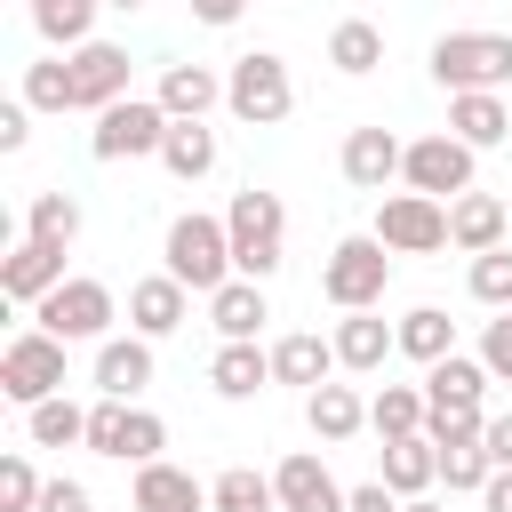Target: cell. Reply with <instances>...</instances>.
Returning a JSON list of instances; mask_svg holds the SVG:
<instances>
[{
	"mask_svg": "<svg viewBox=\"0 0 512 512\" xmlns=\"http://www.w3.org/2000/svg\"><path fill=\"white\" fill-rule=\"evenodd\" d=\"M40 488H48V480H40L24 456L0 464V512H40Z\"/></svg>",
	"mask_w": 512,
	"mask_h": 512,
	"instance_id": "cell-40",
	"label": "cell"
},
{
	"mask_svg": "<svg viewBox=\"0 0 512 512\" xmlns=\"http://www.w3.org/2000/svg\"><path fill=\"white\" fill-rule=\"evenodd\" d=\"M480 512H512V472H496V480L480 488Z\"/></svg>",
	"mask_w": 512,
	"mask_h": 512,
	"instance_id": "cell-46",
	"label": "cell"
},
{
	"mask_svg": "<svg viewBox=\"0 0 512 512\" xmlns=\"http://www.w3.org/2000/svg\"><path fill=\"white\" fill-rule=\"evenodd\" d=\"M168 272H176L184 288L216 296V288L232 280V232H224L216 216H176V224H168Z\"/></svg>",
	"mask_w": 512,
	"mask_h": 512,
	"instance_id": "cell-4",
	"label": "cell"
},
{
	"mask_svg": "<svg viewBox=\"0 0 512 512\" xmlns=\"http://www.w3.org/2000/svg\"><path fill=\"white\" fill-rule=\"evenodd\" d=\"M344 512H400V496H392L384 480H368V488H352V496H344Z\"/></svg>",
	"mask_w": 512,
	"mask_h": 512,
	"instance_id": "cell-45",
	"label": "cell"
},
{
	"mask_svg": "<svg viewBox=\"0 0 512 512\" xmlns=\"http://www.w3.org/2000/svg\"><path fill=\"white\" fill-rule=\"evenodd\" d=\"M480 368L512 384V312H504V320H488V336H480Z\"/></svg>",
	"mask_w": 512,
	"mask_h": 512,
	"instance_id": "cell-41",
	"label": "cell"
},
{
	"mask_svg": "<svg viewBox=\"0 0 512 512\" xmlns=\"http://www.w3.org/2000/svg\"><path fill=\"white\" fill-rule=\"evenodd\" d=\"M272 488H280V512H344V488H336V472H328L312 448H296V456L272 472Z\"/></svg>",
	"mask_w": 512,
	"mask_h": 512,
	"instance_id": "cell-13",
	"label": "cell"
},
{
	"mask_svg": "<svg viewBox=\"0 0 512 512\" xmlns=\"http://www.w3.org/2000/svg\"><path fill=\"white\" fill-rule=\"evenodd\" d=\"M24 104H32V112H72V64H64V56L24 64Z\"/></svg>",
	"mask_w": 512,
	"mask_h": 512,
	"instance_id": "cell-36",
	"label": "cell"
},
{
	"mask_svg": "<svg viewBox=\"0 0 512 512\" xmlns=\"http://www.w3.org/2000/svg\"><path fill=\"white\" fill-rule=\"evenodd\" d=\"M152 384V336H112L96 352V392L104 400H136Z\"/></svg>",
	"mask_w": 512,
	"mask_h": 512,
	"instance_id": "cell-18",
	"label": "cell"
},
{
	"mask_svg": "<svg viewBox=\"0 0 512 512\" xmlns=\"http://www.w3.org/2000/svg\"><path fill=\"white\" fill-rule=\"evenodd\" d=\"M392 496H424L440 480V440L432 432H408V440H384V472H376Z\"/></svg>",
	"mask_w": 512,
	"mask_h": 512,
	"instance_id": "cell-19",
	"label": "cell"
},
{
	"mask_svg": "<svg viewBox=\"0 0 512 512\" xmlns=\"http://www.w3.org/2000/svg\"><path fill=\"white\" fill-rule=\"evenodd\" d=\"M224 232H232V272L240 280H272L280 272V240H288V208H280V192H232V208H224Z\"/></svg>",
	"mask_w": 512,
	"mask_h": 512,
	"instance_id": "cell-1",
	"label": "cell"
},
{
	"mask_svg": "<svg viewBox=\"0 0 512 512\" xmlns=\"http://www.w3.org/2000/svg\"><path fill=\"white\" fill-rule=\"evenodd\" d=\"M184 304H192V288H184L176 272H152V280L128 288V320H136V336H168V328H184Z\"/></svg>",
	"mask_w": 512,
	"mask_h": 512,
	"instance_id": "cell-16",
	"label": "cell"
},
{
	"mask_svg": "<svg viewBox=\"0 0 512 512\" xmlns=\"http://www.w3.org/2000/svg\"><path fill=\"white\" fill-rule=\"evenodd\" d=\"M376 240L392 256H432V248H448V208L424 200V192H392L376 208Z\"/></svg>",
	"mask_w": 512,
	"mask_h": 512,
	"instance_id": "cell-10",
	"label": "cell"
},
{
	"mask_svg": "<svg viewBox=\"0 0 512 512\" xmlns=\"http://www.w3.org/2000/svg\"><path fill=\"white\" fill-rule=\"evenodd\" d=\"M72 232H80V200H72V192H32V208H24V240H40V248H72Z\"/></svg>",
	"mask_w": 512,
	"mask_h": 512,
	"instance_id": "cell-31",
	"label": "cell"
},
{
	"mask_svg": "<svg viewBox=\"0 0 512 512\" xmlns=\"http://www.w3.org/2000/svg\"><path fill=\"white\" fill-rule=\"evenodd\" d=\"M304 424L336 448V440H352V432L368 424V400H360L352 384H320V392H304Z\"/></svg>",
	"mask_w": 512,
	"mask_h": 512,
	"instance_id": "cell-22",
	"label": "cell"
},
{
	"mask_svg": "<svg viewBox=\"0 0 512 512\" xmlns=\"http://www.w3.org/2000/svg\"><path fill=\"white\" fill-rule=\"evenodd\" d=\"M0 392H8L16 408H40V400H56V392H64V344H56L48 328H24V336H8V352H0Z\"/></svg>",
	"mask_w": 512,
	"mask_h": 512,
	"instance_id": "cell-7",
	"label": "cell"
},
{
	"mask_svg": "<svg viewBox=\"0 0 512 512\" xmlns=\"http://www.w3.org/2000/svg\"><path fill=\"white\" fill-rule=\"evenodd\" d=\"M160 448H168V424H160L152 408H128V432H120V464H160Z\"/></svg>",
	"mask_w": 512,
	"mask_h": 512,
	"instance_id": "cell-39",
	"label": "cell"
},
{
	"mask_svg": "<svg viewBox=\"0 0 512 512\" xmlns=\"http://www.w3.org/2000/svg\"><path fill=\"white\" fill-rule=\"evenodd\" d=\"M400 352H408V360H424V368H440V360L456 352V320H448L440 304H416V312L400 320Z\"/></svg>",
	"mask_w": 512,
	"mask_h": 512,
	"instance_id": "cell-28",
	"label": "cell"
},
{
	"mask_svg": "<svg viewBox=\"0 0 512 512\" xmlns=\"http://www.w3.org/2000/svg\"><path fill=\"white\" fill-rule=\"evenodd\" d=\"M400 168H408V144H400L392 128H352V136H344V176H352L360 192H384Z\"/></svg>",
	"mask_w": 512,
	"mask_h": 512,
	"instance_id": "cell-14",
	"label": "cell"
},
{
	"mask_svg": "<svg viewBox=\"0 0 512 512\" xmlns=\"http://www.w3.org/2000/svg\"><path fill=\"white\" fill-rule=\"evenodd\" d=\"M160 160H168V176L200 184V176L216 168V136H208L200 120H176V128H168V144H160Z\"/></svg>",
	"mask_w": 512,
	"mask_h": 512,
	"instance_id": "cell-33",
	"label": "cell"
},
{
	"mask_svg": "<svg viewBox=\"0 0 512 512\" xmlns=\"http://www.w3.org/2000/svg\"><path fill=\"white\" fill-rule=\"evenodd\" d=\"M480 440H488V464H496V472H512V408H504V416H488V432H480Z\"/></svg>",
	"mask_w": 512,
	"mask_h": 512,
	"instance_id": "cell-43",
	"label": "cell"
},
{
	"mask_svg": "<svg viewBox=\"0 0 512 512\" xmlns=\"http://www.w3.org/2000/svg\"><path fill=\"white\" fill-rule=\"evenodd\" d=\"M400 176H408V192H424V200H464V192H472V144L448 136V128H440V136H416Z\"/></svg>",
	"mask_w": 512,
	"mask_h": 512,
	"instance_id": "cell-9",
	"label": "cell"
},
{
	"mask_svg": "<svg viewBox=\"0 0 512 512\" xmlns=\"http://www.w3.org/2000/svg\"><path fill=\"white\" fill-rule=\"evenodd\" d=\"M240 8H248V0H192V16H200V24H232Z\"/></svg>",
	"mask_w": 512,
	"mask_h": 512,
	"instance_id": "cell-47",
	"label": "cell"
},
{
	"mask_svg": "<svg viewBox=\"0 0 512 512\" xmlns=\"http://www.w3.org/2000/svg\"><path fill=\"white\" fill-rule=\"evenodd\" d=\"M40 512H88V488L80 480H48L40 488Z\"/></svg>",
	"mask_w": 512,
	"mask_h": 512,
	"instance_id": "cell-42",
	"label": "cell"
},
{
	"mask_svg": "<svg viewBox=\"0 0 512 512\" xmlns=\"http://www.w3.org/2000/svg\"><path fill=\"white\" fill-rule=\"evenodd\" d=\"M424 400H432V408H480V400H488V368L464 360V352H448L440 368H424Z\"/></svg>",
	"mask_w": 512,
	"mask_h": 512,
	"instance_id": "cell-27",
	"label": "cell"
},
{
	"mask_svg": "<svg viewBox=\"0 0 512 512\" xmlns=\"http://www.w3.org/2000/svg\"><path fill=\"white\" fill-rule=\"evenodd\" d=\"M504 240H512V208H504L496 192H464V200H448V248L488 256V248H504Z\"/></svg>",
	"mask_w": 512,
	"mask_h": 512,
	"instance_id": "cell-12",
	"label": "cell"
},
{
	"mask_svg": "<svg viewBox=\"0 0 512 512\" xmlns=\"http://www.w3.org/2000/svg\"><path fill=\"white\" fill-rule=\"evenodd\" d=\"M392 352H400V328H384L376 312H344V328H336V368L368 376V368H384Z\"/></svg>",
	"mask_w": 512,
	"mask_h": 512,
	"instance_id": "cell-20",
	"label": "cell"
},
{
	"mask_svg": "<svg viewBox=\"0 0 512 512\" xmlns=\"http://www.w3.org/2000/svg\"><path fill=\"white\" fill-rule=\"evenodd\" d=\"M432 80L448 96H496L512 80V40L504 32H440L432 40Z\"/></svg>",
	"mask_w": 512,
	"mask_h": 512,
	"instance_id": "cell-2",
	"label": "cell"
},
{
	"mask_svg": "<svg viewBox=\"0 0 512 512\" xmlns=\"http://www.w3.org/2000/svg\"><path fill=\"white\" fill-rule=\"evenodd\" d=\"M64 64H72V112H112V104L128 96V48L88 40V48H72Z\"/></svg>",
	"mask_w": 512,
	"mask_h": 512,
	"instance_id": "cell-11",
	"label": "cell"
},
{
	"mask_svg": "<svg viewBox=\"0 0 512 512\" xmlns=\"http://www.w3.org/2000/svg\"><path fill=\"white\" fill-rule=\"evenodd\" d=\"M24 416H32V440H40V448H72V440H88V408H72L64 392L40 400V408H24Z\"/></svg>",
	"mask_w": 512,
	"mask_h": 512,
	"instance_id": "cell-35",
	"label": "cell"
},
{
	"mask_svg": "<svg viewBox=\"0 0 512 512\" xmlns=\"http://www.w3.org/2000/svg\"><path fill=\"white\" fill-rule=\"evenodd\" d=\"M208 384H216L224 400H256V392L272 384V352H256V344H224V352L208 360Z\"/></svg>",
	"mask_w": 512,
	"mask_h": 512,
	"instance_id": "cell-26",
	"label": "cell"
},
{
	"mask_svg": "<svg viewBox=\"0 0 512 512\" xmlns=\"http://www.w3.org/2000/svg\"><path fill=\"white\" fill-rule=\"evenodd\" d=\"M472 296L496 304V312H512V240L488 248V256H472Z\"/></svg>",
	"mask_w": 512,
	"mask_h": 512,
	"instance_id": "cell-38",
	"label": "cell"
},
{
	"mask_svg": "<svg viewBox=\"0 0 512 512\" xmlns=\"http://www.w3.org/2000/svg\"><path fill=\"white\" fill-rule=\"evenodd\" d=\"M168 104L160 96H120L112 112H96V128H88V152L96 160H136V152H160L168 144Z\"/></svg>",
	"mask_w": 512,
	"mask_h": 512,
	"instance_id": "cell-6",
	"label": "cell"
},
{
	"mask_svg": "<svg viewBox=\"0 0 512 512\" xmlns=\"http://www.w3.org/2000/svg\"><path fill=\"white\" fill-rule=\"evenodd\" d=\"M160 104H168V120H200L208 104H224V80L208 64H168L160 72Z\"/></svg>",
	"mask_w": 512,
	"mask_h": 512,
	"instance_id": "cell-23",
	"label": "cell"
},
{
	"mask_svg": "<svg viewBox=\"0 0 512 512\" xmlns=\"http://www.w3.org/2000/svg\"><path fill=\"white\" fill-rule=\"evenodd\" d=\"M32 320H40L56 344H88V336L112 328V288H104V280H64V288H48V296L32 304Z\"/></svg>",
	"mask_w": 512,
	"mask_h": 512,
	"instance_id": "cell-8",
	"label": "cell"
},
{
	"mask_svg": "<svg viewBox=\"0 0 512 512\" xmlns=\"http://www.w3.org/2000/svg\"><path fill=\"white\" fill-rule=\"evenodd\" d=\"M384 280H392V248H384L376 232L336 240V248H328V264H320V296H328L336 312H376Z\"/></svg>",
	"mask_w": 512,
	"mask_h": 512,
	"instance_id": "cell-3",
	"label": "cell"
},
{
	"mask_svg": "<svg viewBox=\"0 0 512 512\" xmlns=\"http://www.w3.org/2000/svg\"><path fill=\"white\" fill-rule=\"evenodd\" d=\"M104 8H144V0H104Z\"/></svg>",
	"mask_w": 512,
	"mask_h": 512,
	"instance_id": "cell-49",
	"label": "cell"
},
{
	"mask_svg": "<svg viewBox=\"0 0 512 512\" xmlns=\"http://www.w3.org/2000/svg\"><path fill=\"white\" fill-rule=\"evenodd\" d=\"M136 512H216V504L184 464H144L136 472Z\"/></svg>",
	"mask_w": 512,
	"mask_h": 512,
	"instance_id": "cell-21",
	"label": "cell"
},
{
	"mask_svg": "<svg viewBox=\"0 0 512 512\" xmlns=\"http://www.w3.org/2000/svg\"><path fill=\"white\" fill-rule=\"evenodd\" d=\"M328 64H336V72H352V80H360V72H376V64H384V32H376L368 16H344V24L328 32Z\"/></svg>",
	"mask_w": 512,
	"mask_h": 512,
	"instance_id": "cell-30",
	"label": "cell"
},
{
	"mask_svg": "<svg viewBox=\"0 0 512 512\" xmlns=\"http://www.w3.org/2000/svg\"><path fill=\"white\" fill-rule=\"evenodd\" d=\"M208 504H216V512H280V488H272L264 472L232 464V472H216V480H208Z\"/></svg>",
	"mask_w": 512,
	"mask_h": 512,
	"instance_id": "cell-32",
	"label": "cell"
},
{
	"mask_svg": "<svg viewBox=\"0 0 512 512\" xmlns=\"http://www.w3.org/2000/svg\"><path fill=\"white\" fill-rule=\"evenodd\" d=\"M440 480H448V488H488V480H496L488 440H448V448H440Z\"/></svg>",
	"mask_w": 512,
	"mask_h": 512,
	"instance_id": "cell-37",
	"label": "cell"
},
{
	"mask_svg": "<svg viewBox=\"0 0 512 512\" xmlns=\"http://www.w3.org/2000/svg\"><path fill=\"white\" fill-rule=\"evenodd\" d=\"M400 512H440V504H424V496H408V504H400Z\"/></svg>",
	"mask_w": 512,
	"mask_h": 512,
	"instance_id": "cell-48",
	"label": "cell"
},
{
	"mask_svg": "<svg viewBox=\"0 0 512 512\" xmlns=\"http://www.w3.org/2000/svg\"><path fill=\"white\" fill-rule=\"evenodd\" d=\"M224 104H232L248 128H272V120H288V104H296V88H288V64H280L272 48H248V56L224 72Z\"/></svg>",
	"mask_w": 512,
	"mask_h": 512,
	"instance_id": "cell-5",
	"label": "cell"
},
{
	"mask_svg": "<svg viewBox=\"0 0 512 512\" xmlns=\"http://www.w3.org/2000/svg\"><path fill=\"white\" fill-rule=\"evenodd\" d=\"M24 136H32V104H8L0 112V152H24Z\"/></svg>",
	"mask_w": 512,
	"mask_h": 512,
	"instance_id": "cell-44",
	"label": "cell"
},
{
	"mask_svg": "<svg viewBox=\"0 0 512 512\" xmlns=\"http://www.w3.org/2000/svg\"><path fill=\"white\" fill-rule=\"evenodd\" d=\"M96 8H104V0H32V24H40V40H56V48H88Z\"/></svg>",
	"mask_w": 512,
	"mask_h": 512,
	"instance_id": "cell-34",
	"label": "cell"
},
{
	"mask_svg": "<svg viewBox=\"0 0 512 512\" xmlns=\"http://www.w3.org/2000/svg\"><path fill=\"white\" fill-rule=\"evenodd\" d=\"M424 416H432V400H424L416 384H384V392L368 400V424H376V440H408V432H424Z\"/></svg>",
	"mask_w": 512,
	"mask_h": 512,
	"instance_id": "cell-29",
	"label": "cell"
},
{
	"mask_svg": "<svg viewBox=\"0 0 512 512\" xmlns=\"http://www.w3.org/2000/svg\"><path fill=\"white\" fill-rule=\"evenodd\" d=\"M328 368H336V344H320V336H280V344H272V384H304V392H320Z\"/></svg>",
	"mask_w": 512,
	"mask_h": 512,
	"instance_id": "cell-25",
	"label": "cell"
},
{
	"mask_svg": "<svg viewBox=\"0 0 512 512\" xmlns=\"http://www.w3.org/2000/svg\"><path fill=\"white\" fill-rule=\"evenodd\" d=\"M208 320H216V336H224V344H256V328L272 320L264 280H224V288L208 296Z\"/></svg>",
	"mask_w": 512,
	"mask_h": 512,
	"instance_id": "cell-17",
	"label": "cell"
},
{
	"mask_svg": "<svg viewBox=\"0 0 512 512\" xmlns=\"http://www.w3.org/2000/svg\"><path fill=\"white\" fill-rule=\"evenodd\" d=\"M448 136H464L472 152L504 144V136H512V112H504V96H448Z\"/></svg>",
	"mask_w": 512,
	"mask_h": 512,
	"instance_id": "cell-24",
	"label": "cell"
},
{
	"mask_svg": "<svg viewBox=\"0 0 512 512\" xmlns=\"http://www.w3.org/2000/svg\"><path fill=\"white\" fill-rule=\"evenodd\" d=\"M48 288H64V248L16 240V256H0V296H16V304H40Z\"/></svg>",
	"mask_w": 512,
	"mask_h": 512,
	"instance_id": "cell-15",
	"label": "cell"
}]
</instances>
